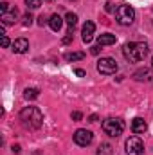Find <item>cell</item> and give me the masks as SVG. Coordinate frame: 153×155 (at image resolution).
Listing matches in <instances>:
<instances>
[{
	"label": "cell",
	"mask_w": 153,
	"mask_h": 155,
	"mask_svg": "<svg viewBox=\"0 0 153 155\" xmlns=\"http://www.w3.org/2000/svg\"><path fill=\"white\" fill-rule=\"evenodd\" d=\"M85 58V52H67L65 54V60L67 61H79Z\"/></svg>",
	"instance_id": "ac0fdd59"
},
{
	"label": "cell",
	"mask_w": 153,
	"mask_h": 155,
	"mask_svg": "<svg viewBox=\"0 0 153 155\" xmlns=\"http://www.w3.org/2000/svg\"><path fill=\"white\" fill-rule=\"evenodd\" d=\"M150 71H146V69H139L135 74H133V79H137V81H142V79H150Z\"/></svg>",
	"instance_id": "e0dca14e"
},
{
	"label": "cell",
	"mask_w": 153,
	"mask_h": 155,
	"mask_svg": "<svg viewBox=\"0 0 153 155\" xmlns=\"http://www.w3.org/2000/svg\"><path fill=\"white\" fill-rule=\"evenodd\" d=\"M45 22H47V18H45V16L41 15V16L38 18V25H41V27H43V24H45Z\"/></svg>",
	"instance_id": "484cf974"
},
{
	"label": "cell",
	"mask_w": 153,
	"mask_h": 155,
	"mask_svg": "<svg viewBox=\"0 0 153 155\" xmlns=\"http://www.w3.org/2000/svg\"><path fill=\"white\" fill-rule=\"evenodd\" d=\"M65 22L69 24V33H72L74 27H76V24H77V15H74V13H67Z\"/></svg>",
	"instance_id": "5bb4252c"
},
{
	"label": "cell",
	"mask_w": 153,
	"mask_h": 155,
	"mask_svg": "<svg viewBox=\"0 0 153 155\" xmlns=\"http://www.w3.org/2000/svg\"><path fill=\"white\" fill-rule=\"evenodd\" d=\"M74 72H76V76H86V72H85V71H83V69H76V71H74Z\"/></svg>",
	"instance_id": "d4e9b609"
},
{
	"label": "cell",
	"mask_w": 153,
	"mask_h": 155,
	"mask_svg": "<svg viewBox=\"0 0 153 155\" xmlns=\"http://www.w3.org/2000/svg\"><path fill=\"white\" fill-rule=\"evenodd\" d=\"M115 20H117L121 25H130V24H133V20H135V11H133V7L128 5V4H121V5L117 7V11H115Z\"/></svg>",
	"instance_id": "3957f363"
},
{
	"label": "cell",
	"mask_w": 153,
	"mask_h": 155,
	"mask_svg": "<svg viewBox=\"0 0 153 155\" xmlns=\"http://www.w3.org/2000/svg\"><path fill=\"white\" fill-rule=\"evenodd\" d=\"M117 61H115L114 58H101L99 61H97V71H99V74H105V76H112L117 72Z\"/></svg>",
	"instance_id": "5b68a950"
},
{
	"label": "cell",
	"mask_w": 153,
	"mask_h": 155,
	"mask_svg": "<svg viewBox=\"0 0 153 155\" xmlns=\"http://www.w3.org/2000/svg\"><path fill=\"white\" fill-rule=\"evenodd\" d=\"M38 96H40V90L38 88H34V87L24 90V97H25V99H36Z\"/></svg>",
	"instance_id": "2e32d148"
},
{
	"label": "cell",
	"mask_w": 153,
	"mask_h": 155,
	"mask_svg": "<svg viewBox=\"0 0 153 155\" xmlns=\"http://www.w3.org/2000/svg\"><path fill=\"white\" fill-rule=\"evenodd\" d=\"M92 139H94V134L90 130H85V128H79L74 134V143L77 146H88L92 143Z\"/></svg>",
	"instance_id": "52a82bcc"
},
{
	"label": "cell",
	"mask_w": 153,
	"mask_h": 155,
	"mask_svg": "<svg viewBox=\"0 0 153 155\" xmlns=\"http://www.w3.org/2000/svg\"><path fill=\"white\" fill-rule=\"evenodd\" d=\"M126 153L128 155H144V144L141 141V137L132 135L130 139H126Z\"/></svg>",
	"instance_id": "8992f818"
},
{
	"label": "cell",
	"mask_w": 153,
	"mask_h": 155,
	"mask_svg": "<svg viewBox=\"0 0 153 155\" xmlns=\"http://www.w3.org/2000/svg\"><path fill=\"white\" fill-rule=\"evenodd\" d=\"M70 41H72V35L69 33V35H67V36L63 38V43H70Z\"/></svg>",
	"instance_id": "4316f807"
},
{
	"label": "cell",
	"mask_w": 153,
	"mask_h": 155,
	"mask_svg": "<svg viewBox=\"0 0 153 155\" xmlns=\"http://www.w3.org/2000/svg\"><path fill=\"white\" fill-rule=\"evenodd\" d=\"M115 43V35H110V33H105L97 38V45H114Z\"/></svg>",
	"instance_id": "4fadbf2b"
},
{
	"label": "cell",
	"mask_w": 153,
	"mask_h": 155,
	"mask_svg": "<svg viewBox=\"0 0 153 155\" xmlns=\"http://www.w3.org/2000/svg\"><path fill=\"white\" fill-rule=\"evenodd\" d=\"M25 5L27 9H38L41 5V0H25Z\"/></svg>",
	"instance_id": "d6986e66"
},
{
	"label": "cell",
	"mask_w": 153,
	"mask_h": 155,
	"mask_svg": "<svg viewBox=\"0 0 153 155\" xmlns=\"http://www.w3.org/2000/svg\"><path fill=\"white\" fill-rule=\"evenodd\" d=\"M9 9H11V7H9V4H7L5 0H2V2H0V13L4 15V13H7Z\"/></svg>",
	"instance_id": "ffe728a7"
},
{
	"label": "cell",
	"mask_w": 153,
	"mask_h": 155,
	"mask_svg": "<svg viewBox=\"0 0 153 155\" xmlns=\"http://www.w3.org/2000/svg\"><path fill=\"white\" fill-rule=\"evenodd\" d=\"M151 67H153V58H151Z\"/></svg>",
	"instance_id": "4dcf8cb0"
},
{
	"label": "cell",
	"mask_w": 153,
	"mask_h": 155,
	"mask_svg": "<svg viewBox=\"0 0 153 155\" xmlns=\"http://www.w3.org/2000/svg\"><path fill=\"white\" fill-rule=\"evenodd\" d=\"M16 18H18V9L16 7H11L7 13L2 15V24L4 25H13L16 22Z\"/></svg>",
	"instance_id": "9c48e42d"
},
{
	"label": "cell",
	"mask_w": 153,
	"mask_h": 155,
	"mask_svg": "<svg viewBox=\"0 0 153 155\" xmlns=\"http://www.w3.org/2000/svg\"><path fill=\"white\" fill-rule=\"evenodd\" d=\"M20 121L25 128L29 130H38L40 126L43 124V114L40 112V108L36 107H25L20 112Z\"/></svg>",
	"instance_id": "6da1fadb"
},
{
	"label": "cell",
	"mask_w": 153,
	"mask_h": 155,
	"mask_svg": "<svg viewBox=\"0 0 153 155\" xmlns=\"http://www.w3.org/2000/svg\"><path fill=\"white\" fill-rule=\"evenodd\" d=\"M88 121H90V123H96V121H97V116H96V114H92V116L88 117Z\"/></svg>",
	"instance_id": "f1b7e54d"
},
{
	"label": "cell",
	"mask_w": 153,
	"mask_h": 155,
	"mask_svg": "<svg viewBox=\"0 0 153 155\" xmlns=\"http://www.w3.org/2000/svg\"><path fill=\"white\" fill-rule=\"evenodd\" d=\"M148 52L150 49H148V43L144 41H130L124 45V56L130 61H142L148 56Z\"/></svg>",
	"instance_id": "7a4b0ae2"
},
{
	"label": "cell",
	"mask_w": 153,
	"mask_h": 155,
	"mask_svg": "<svg viewBox=\"0 0 153 155\" xmlns=\"http://www.w3.org/2000/svg\"><path fill=\"white\" fill-rule=\"evenodd\" d=\"M94 31H96V25H94V22H85V25H83V29H81V38L85 43H90L92 38H94Z\"/></svg>",
	"instance_id": "ba28073f"
},
{
	"label": "cell",
	"mask_w": 153,
	"mask_h": 155,
	"mask_svg": "<svg viewBox=\"0 0 153 155\" xmlns=\"http://www.w3.org/2000/svg\"><path fill=\"white\" fill-rule=\"evenodd\" d=\"M49 2H50V0H49Z\"/></svg>",
	"instance_id": "1f68e13d"
},
{
	"label": "cell",
	"mask_w": 153,
	"mask_h": 155,
	"mask_svg": "<svg viewBox=\"0 0 153 155\" xmlns=\"http://www.w3.org/2000/svg\"><path fill=\"white\" fill-rule=\"evenodd\" d=\"M49 25H50L52 31H60L61 25H63V18H61L60 15H52V16L49 18Z\"/></svg>",
	"instance_id": "7c38bea8"
},
{
	"label": "cell",
	"mask_w": 153,
	"mask_h": 155,
	"mask_svg": "<svg viewBox=\"0 0 153 155\" xmlns=\"http://www.w3.org/2000/svg\"><path fill=\"white\" fill-rule=\"evenodd\" d=\"M9 43H11V41H9V38H7L5 35H2V47L5 49V47H9Z\"/></svg>",
	"instance_id": "603a6c76"
},
{
	"label": "cell",
	"mask_w": 153,
	"mask_h": 155,
	"mask_svg": "<svg viewBox=\"0 0 153 155\" xmlns=\"http://www.w3.org/2000/svg\"><path fill=\"white\" fill-rule=\"evenodd\" d=\"M33 155H41V153H40V152H34V153H33Z\"/></svg>",
	"instance_id": "f546056e"
},
{
	"label": "cell",
	"mask_w": 153,
	"mask_h": 155,
	"mask_svg": "<svg viewBox=\"0 0 153 155\" xmlns=\"http://www.w3.org/2000/svg\"><path fill=\"white\" fill-rule=\"evenodd\" d=\"M11 150H13V152H15V153H20V152H22V148H20V146H18V144H15V146H13V148H11Z\"/></svg>",
	"instance_id": "83f0119b"
},
{
	"label": "cell",
	"mask_w": 153,
	"mask_h": 155,
	"mask_svg": "<svg viewBox=\"0 0 153 155\" xmlns=\"http://www.w3.org/2000/svg\"><path fill=\"white\" fill-rule=\"evenodd\" d=\"M27 49H29V41L25 38H18V40L13 41V51H15L16 54H25Z\"/></svg>",
	"instance_id": "8fae6325"
},
{
	"label": "cell",
	"mask_w": 153,
	"mask_h": 155,
	"mask_svg": "<svg viewBox=\"0 0 153 155\" xmlns=\"http://www.w3.org/2000/svg\"><path fill=\"white\" fill-rule=\"evenodd\" d=\"M146 130H148V124H146V121L142 117H135L132 121V132L133 134H144Z\"/></svg>",
	"instance_id": "30bf717a"
},
{
	"label": "cell",
	"mask_w": 153,
	"mask_h": 155,
	"mask_svg": "<svg viewBox=\"0 0 153 155\" xmlns=\"http://www.w3.org/2000/svg\"><path fill=\"white\" fill-rule=\"evenodd\" d=\"M97 155H114V148H112V144L103 143V144L97 148Z\"/></svg>",
	"instance_id": "9a60e30c"
},
{
	"label": "cell",
	"mask_w": 153,
	"mask_h": 155,
	"mask_svg": "<svg viewBox=\"0 0 153 155\" xmlns=\"http://www.w3.org/2000/svg\"><path fill=\"white\" fill-rule=\"evenodd\" d=\"M31 24H33V16H31V13H27V15L24 16V25H25V27H29Z\"/></svg>",
	"instance_id": "44dd1931"
},
{
	"label": "cell",
	"mask_w": 153,
	"mask_h": 155,
	"mask_svg": "<svg viewBox=\"0 0 153 155\" xmlns=\"http://www.w3.org/2000/svg\"><path fill=\"white\" fill-rule=\"evenodd\" d=\"M103 132L110 137H119L124 132V121L122 119H114V117L103 121Z\"/></svg>",
	"instance_id": "277c9868"
},
{
	"label": "cell",
	"mask_w": 153,
	"mask_h": 155,
	"mask_svg": "<svg viewBox=\"0 0 153 155\" xmlns=\"http://www.w3.org/2000/svg\"><path fill=\"white\" fill-rule=\"evenodd\" d=\"M90 52H92V54H96V56H97V54H99V52H101V45H94V47H90Z\"/></svg>",
	"instance_id": "7402d4cb"
},
{
	"label": "cell",
	"mask_w": 153,
	"mask_h": 155,
	"mask_svg": "<svg viewBox=\"0 0 153 155\" xmlns=\"http://www.w3.org/2000/svg\"><path fill=\"white\" fill-rule=\"evenodd\" d=\"M81 117H83L81 112H72V119H74V121H81Z\"/></svg>",
	"instance_id": "cb8c5ba5"
}]
</instances>
